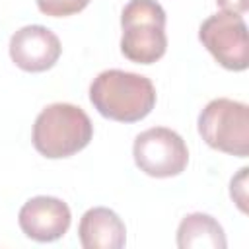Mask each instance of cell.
I'll return each instance as SVG.
<instances>
[{
	"instance_id": "6da1fadb",
	"label": "cell",
	"mask_w": 249,
	"mask_h": 249,
	"mask_svg": "<svg viewBox=\"0 0 249 249\" xmlns=\"http://www.w3.org/2000/svg\"><path fill=\"white\" fill-rule=\"evenodd\" d=\"M89 101L105 119L136 123L156 107V88L150 78L119 68L103 70L89 86Z\"/></svg>"
},
{
	"instance_id": "7a4b0ae2",
	"label": "cell",
	"mask_w": 249,
	"mask_h": 249,
	"mask_svg": "<svg viewBox=\"0 0 249 249\" xmlns=\"http://www.w3.org/2000/svg\"><path fill=\"white\" fill-rule=\"evenodd\" d=\"M93 136V124L88 113L72 103L47 105L33 123L31 140L35 150L49 158H70L84 150Z\"/></svg>"
},
{
	"instance_id": "3957f363",
	"label": "cell",
	"mask_w": 249,
	"mask_h": 249,
	"mask_svg": "<svg viewBox=\"0 0 249 249\" xmlns=\"http://www.w3.org/2000/svg\"><path fill=\"white\" fill-rule=\"evenodd\" d=\"M121 53L136 64H154L167 51L165 10L156 0H130L121 14Z\"/></svg>"
},
{
	"instance_id": "277c9868",
	"label": "cell",
	"mask_w": 249,
	"mask_h": 249,
	"mask_svg": "<svg viewBox=\"0 0 249 249\" xmlns=\"http://www.w3.org/2000/svg\"><path fill=\"white\" fill-rule=\"evenodd\" d=\"M198 134L224 154L247 158L249 154V107L241 101L218 97L206 103L198 115Z\"/></svg>"
},
{
	"instance_id": "5b68a950",
	"label": "cell",
	"mask_w": 249,
	"mask_h": 249,
	"mask_svg": "<svg viewBox=\"0 0 249 249\" xmlns=\"http://www.w3.org/2000/svg\"><path fill=\"white\" fill-rule=\"evenodd\" d=\"M134 163L150 177L165 179L185 171L189 150L185 140L171 128L154 126L140 132L132 146Z\"/></svg>"
},
{
	"instance_id": "8992f818",
	"label": "cell",
	"mask_w": 249,
	"mask_h": 249,
	"mask_svg": "<svg viewBox=\"0 0 249 249\" xmlns=\"http://www.w3.org/2000/svg\"><path fill=\"white\" fill-rule=\"evenodd\" d=\"M198 39L226 70L241 72L249 66L247 25L241 16L228 12L208 16L198 27Z\"/></svg>"
},
{
	"instance_id": "52a82bcc",
	"label": "cell",
	"mask_w": 249,
	"mask_h": 249,
	"mask_svg": "<svg viewBox=\"0 0 249 249\" xmlns=\"http://www.w3.org/2000/svg\"><path fill=\"white\" fill-rule=\"evenodd\" d=\"M72 222L70 208L64 200L56 196H33L29 198L18 214V224L21 231L39 243H49L60 239Z\"/></svg>"
},
{
	"instance_id": "ba28073f",
	"label": "cell",
	"mask_w": 249,
	"mask_h": 249,
	"mask_svg": "<svg viewBox=\"0 0 249 249\" xmlns=\"http://www.w3.org/2000/svg\"><path fill=\"white\" fill-rule=\"evenodd\" d=\"M62 45L45 25H25L10 39V58L25 72H45L60 58Z\"/></svg>"
},
{
	"instance_id": "9c48e42d",
	"label": "cell",
	"mask_w": 249,
	"mask_h": 249,
	"mask_svg": "<svg viewBox=\"0 0 249 249\" xmlns=\"http://www.w3.org/2000/svg\"><path fill=\"white\" fill-rule=\"evenodd\" d=\"M78 237L84 249H121L126 241V228L117 212L95 206L82 216Z\"/></svg>"
},
{
	"instance_id": "30bf717a",
	"label": "cell",
	"mask_w": 249,
	"mask_h": 249,
	"mask_svg": "<svg viewBox=\"0 0 249 249\" xmlns=\"http://www.w3.org/2000/svg\"><path fill=\"white\" fill-rule=\"evenodd\" d=\"M226 245L224 228L210 214H187L177 228V247L181 249H226Z\"/></svg>"
},
{
	"instance_id": "8fae6325",
	"label": "cell",
	"mask_w": 249,
	"mask_h": 249,
	"mask_svg": "<svg viewBox=\"0 0 249 249\" xmlns=\"http://www.w3.org/2000/svg\"><path fill=\"white\" fill-rule=\"evenodd\" d=\"M91 0H37L41 14L51 18H66L82 12Z\"/></svg>"
},
{
	"instance_id": "7c38bea8",
	"label": "cell",
	"mask_w": 249,
	"mask_h": 249,
	"mask_svg": "<svg viewBox=\"0 0 249 249\" xmlns=\"http://www.w3.org/2000/svg\"><path fill=\"white\" fill-rule=\"evenodd\" d=\"M247 167H241L239 169V173L231 179V183H230V195H231V198L235 200V204L239 206V210L241 212H247V206H245V202H247V193H245V185H247Z\"/></svg>"
},
{
	"instance_id": "4fadbf2b",
	"label": "cell",
	"mask_w": 249,
	"mask_h": 249,
	"mask_svg": "<svg viewBox=\"0 0 249 249\" xmlns=\"http://www.w3.org/2000/svg\"><path fill=\"white\" fill-rule=\"evenodd\" d=\"M216 4L222 12L237 14V16H243L249 10V0H216Z\"/></svg>"
}]
</instances>
